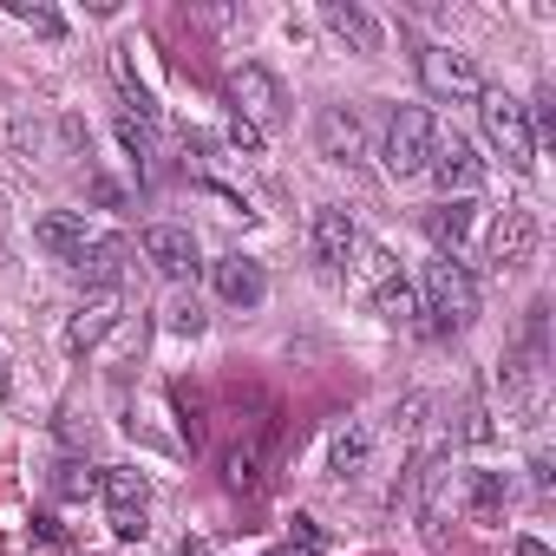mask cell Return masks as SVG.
Instances as JSON below:
<instances>
[{"label": "cell", "mask_w": 556, "mask_h": 556, "mask_svg": "<svg viewBox=\"0 0 556 556\" xmlns=\"http://www.w3.org/2000/svg\"><path fill=\"white\" fill-rule=\"evenodd\" d=\"M419 315L432 321V334H465L471 321H478V282H471V268L465 262H452V255H439V262H426V275H419Z\"/></svg>", "instance_id": "6da1fadb"}, {"label": "cell", "mask_w": 556, "mask_h": 556, "mask_svg": "<svg viewBox=\"0 0 556 556\" xmlns=\"http://www.w3.org/2000/svg\"><path fill=\"white\" fill-rule=\"evenodd\" d=\"M478 118H484L491 151H497L510 170H536V125H530V105H523V99H510V92H491V86H484Z\"/></svg>", "instance_id": "7a4b0ae2"}, {"label": "cell", "mask_w": 556, "mask_h": 556, "mask_svg": "<svg viewBox=\"0 0 556 556\" xmlns=\"http://www.w3.org/2000/svg\"><path fill=\"white\" fill-rule=\"evenodd\" d=\"M432 138H439V125H432L426 105H393V118H387V144H380L387 177H426Z\"/></svg>", "instance_id": "3957f363"}, {"label": "cell", "mask_w": 556, "mask_h": 556, "mask_svg": "<svg viewBox=\"0 0 556 556\" xmlns=\"http://www.w3.org/2000/svg\"><path fill=\"white\" fill-rule=\"evenodd\" d=\"M229 99H236V118L255 125L262 138L289 125V92H282V79H275L268 66H236L229 73Z\"/></svg>", "instance_id": "277c9868"}, {"label": "cell", "mask_w": 556, "mask_h": 556, "mask_svg": "<svg viewBox=\"0 0 556 556\" xmlns=\"http://www.w3.org/2000/svg\"><path fill=\"white\" fill-rule=\"evenodd\" d=\"M419 79H426V92L445 99V105L484 99V73H478V60L458 53V47H426V53H419Z\"/></svg>", "instance_id": "5b68a950"}, {"label": "cell", "mask_w": 556, "mask_h": 556, "mask_svg": "<svg viewBox=\"0 0 556 556\" xmlns=\"http://www.w3.org/2000/svg\"><path fill=\"white\" fill-rule=\"evenodd\" d=\"M426 177H432L445 197H471V190L484 184V157H478V144H471V138L439 131V138H432V157H426Z\"/></svg>", "instance_id": "8992f818"}, {"label": "cell", "mask_w": 556, "mask_h": 556, "mask_svg": "<svg viewBox=\"0 0 556 556\" xmlns=\"http://www.w3.org/2000/svg\"><path fill=\"white\" fill-rule=\"evenodd\" d=\"M138 249H144V262L164 275V282H190V275L203 268L197 236H190L184 223H144V229H138Z\"/></svg>", "instance_id": "52a82bcc"}, {"label": "cell", "mask_w": 556, "mask_h": 556, "mask_svg": "<svg viewBox=\"0 0 556 556\" xmlns=\"http://www.w3.org/2000/svg\"><path fill=\"white\" fill-rule=\"evenodd\" d=\"M530 255H536V216H530L523 203H504L497 223H491V236H484V262H491L497 275H510V268H523Z\"/></svg>", "instance_id": "ba28073f"}, {"label": "cell", "mask_w": 556, "mask_h": 556, "mask_svg": "<svg viewBox=\"0 0 556 556\" xmlns=\"http://www.w3.org/2000/svg\"><path fill=\"white\" fill-rule=\"evenodd\" d=\"M210 289H216V302H229V308L249 315V308L268 302V268H262L255 255H242V249H236V255H216V262H210Z\"/></svg>", "instance_id": "9c48e42d"}, {"label": "cell", "mask_w": 556, "mask_h": 556, "mask_svg": "<svg viewBox=\"0 0 556 556\" xmlns=\"http://www.w3.org/2000/svg\"><path fill=\"white\" fill-rule=\"evenodd\" d=\"M118 315H125V289H118V282H99V289L73 308V321H66V348H73V354H92V348L118 328Z\"/></svg>", "instance_id": "30bf717a"}, {"label": "cell", "mask_w": 556, "mask_h": 556, "mask_svg": "<svg viewBox=\"0 0 556 556\" xmlns=\"http://www.w3.org/2000/svg\"><path fill=\"white\" fill-rule=\"evenodd\" d=\"M34 242H40L53 262H73V268H79V262L92 255V242H99V236H92L86 210H47V216L34 223Z\"/></svg>", "instance_id": "8fae6325"}, {"label": "cell", "mask_w": 556, "mask_h": 556, "mask_svg": "<svg viewBox=\"0 0 556 556\" xmlns=\"http://www.w3.org/2000/svg\"><path fill=\"white\" fill-rule=\"evenodd\" d=\"M308 242H315V262H321L328 275H341V268L354 262V249H361V229H354V216H348L341 203H321L315 223H308Z\"/></svg>", "instance_id": "7c38bea8"}, {"label": "cell", "mask_w": 556, "mask_h": 556, "mask_svg": "<svg viewBox=\"0 0 556 556\" xmlns=\"http://www.w3.org/2000/svg\"><path fill=\"white\" fill-rule=\"evenodd\" d=\"M315 144H321L328 164H361V157H367V125H361V112H354V105H328V112L315 118Z\"/></svg>", "instance_id": "4fadbf2b"}, {"label": "cell", "mask_w": 556, "mask_h": 556, "mask_svg": "<svg viewBox=\"0 0 556 556\" xmlns=\"http://www.w3.org/2000/svg\"><path fill=\"white\" fill-rule=\"evenodd\" d=\"M321 21H328V34H334V40H348L354 53H380V21L361 8V0H328Z\"/></svg>", "instance_id": "5bb4252c"}, {"label": "cell", "mask_w": 556, "mask_h": 556, "mask_svg": "<svg viewBox=\"0 0 556 556\" xmlns=\"http://www.w3.org/2000/svg\"><path fill=\"white\" fill-rule=\"evenodd\" d=\"M367 458H374V426H367V419H348V426H334L328 471L348 484V478H361V471H367Z\"/></svg>", "instance_id": "9a60e30c"}, {"label": "cell", "mask_w": 556, "mask_h": 556, "mask_svg": "<svg viewBox=\"0 0 556 556\" xmlns=\"http://www.w3.org/2000/svg\"><path fill=\"white\" fill-rule=\"evenodd\" d=\"M471 197H445L439 210H426V236L439 242V255H452L458 262V249H465V236H471Z\"/></svg>", "instance_id": "2e32d148"}, {"label": "cell", "mask_w": 556, "mask_h": 556, "mask_svg": "<svg viewBox=\"0 0 556 556\" xmlns=\"http://www.w3.org/2000/svg\"><path fill=\"white\" fill-rule=\"evenodd\" d=\"M268 439H275V426H262L255 439H242V445L223 458V484H229V491H255V484H262V465H268Z\"/></svg>", "instance_id": "e0dca14e"}, {"label": "cell", "mask_w": 556, "mask_h": 556, "mask_svg": "<svg viewBox=\"0 0 556 556\" xmlns=\"http://www.w3.org/2000/svg\"><path fill=\"white\" fill-rule=\"evenodd\" d=\"M504 504H510L504 471H471V484H465V517L491 530V523H504Z\"/></svg>", "instance_id": "ac0fdd59"}, {"label": "cell", "mask_w": 556, "mask_h": 556, "mask_svg": "<svg viewBox=\"0 0 556 556\" xmlns=\"http://www.w3.org/2000/svg\"><path fill=\"white\" fill-rule=\"evenodd\" d=\"M99 491H105L112 510H151V478L131 471V465H112V471L99 478Z\"/></svg>", "instance_id": "d6986e66"}, {"label": "cell", "mask_w": 556, "mask_h": 556, "mask_svg": "<svg viewBox=\"0 0 556 556\" xmlns=\"http://www.w3.org/2000/svg\"><path fill=\"white\" fill-rule=\"evenodd\" d=\"M8 14H14L21 27H34L40 40H60V34H66V14L47 8V0H8Z\"/></svg>", "instance_id": "ffe728a7"}, {"label": "cell", "mask_w": 556, "mask_h": 556, "mask_svg": "<svg viewBox=\"0 0 556 556\" xmlns=\"http://www.w3.org/2000/svg\"><path fill=\"white\" fill-rule=\"evenodd\" d=\"M374 302H380V315H387V321H413V315H419V295H413V289L400 282V275H393V282H380V289H374Z\"/></svg>", "instance_id": "44dd1931"}, {"label": "cell", "mask_w": 556, "mask_h": 556, "mask_svg": "<svg viewBox=\"0 0 556 556\" xmlns=\"http://www.w3.org/2000/svg\"><path fill=\"white\" fill-rule=\"evenodd\" d=\"M164 328L184 334V341H197V334H203V302H197V295H177V302L164 308Z\"/></svg>", "instance_id": "7402d4cb"}, {"label": "cell", "mask_w": 556, "mask_h": 556, "mask_svg": "<svg viewBox=\"0 0 556 556\" xmlns=\"http://www.w3.org/2000/svg\"><path fill=\"white\" fill-rule=\"evenodd\" d=\"M458 439H465V445H491V439H497V426H491V406H484V400H471V406L458 413Z\"/></svg>", "instance_id": "603a6c76"}, {"label": "cell", "mask_w": 556, "mask_h": 556, "mask_svg": "<svg viewBox=\"0 0 556 556\" xmlns=\"http://www.w3.org/2000/svg\"><path fill=\"white\" fill-rule=\"evenodd\" d=\"M118 138H125V151H131L138 164H151V125H144V118L125 112V118H118Z\"/></svg>", "instance_id": "cb8c5ba5"}, {"label": "cell", "mask_w": 556, "mask_h": 556, "mask_svg": "<svg viewBox=\"0 0 556 556\" xmlns=\"http://www.w3.org/2000/svg\"><path fill=\"white\" fill-rule=\"evenodd\" d=\"M144 530H151V523H144V510H112V536H118V543H138Z\"/></svg>", "instance_id": "d4e9b609"}, {"label": "cell", "mask_w": 556, "mask_h": 556, "mask_svg": "<svg viewBox=\"0 0 556 556\" xmlns=\"http://www.w3.org/2000/svg\"><path fill=\"white\" fill-rule=\"evenodd\" d=\"M229 144H236L242 157H262V131H255V125H242V118H229Z\"/></svg>", "instance_id": "484cf974"}, {"label": "cell", "mask_w": 556, "mask_h": 556, "mask_svg": "<svg viewBox=\"0 0 556 556\" xmlns=\"http://www.w3.org/2000/svg\"><path fill=\"white\" fill-rule=\"evenodd\" d=\"M517 556H549V543L543 536H517Z\"/></svg>", "instance_id": "4316f807"}, {"label": "cell", "mask_w": 556, "mask_h": 556, "mask_svg": "<svg viewBox=\"0 0 556 556\" xmlns=\"http://www.w3.org/2000/svg\"><path fill=\"white\" fill-rule=\"evenodd\" d=\"M275 556H282V549H275Z\"/></svg>", "instance_id": "83f0119b"}]
</instances>
